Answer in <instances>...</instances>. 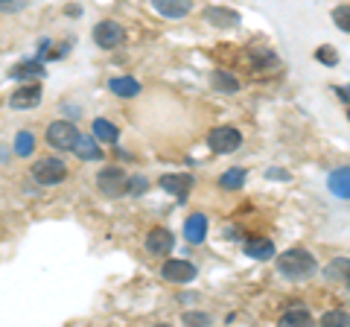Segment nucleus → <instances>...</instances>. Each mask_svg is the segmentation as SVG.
Returning a JSON list of instances; mask_svg holds the SVG:
<instances>
[{
	"mask_svg": "<svg viewBox=\"0 0 350 327\" xmlns=\"http://www.w3.org/2000/svg\"><path fill=\"white\" fill-rule=\"evenodd\" d=\"M68 176V167H64L62 158H38L32 164V179L44 187H53V184H62Z\"/></svg>",
	"mask_w": 350,
	"mask_h": 327,
	"instance_id": "7ed1b4c3",
	"label": "nucleus"
},
{
	"mask_svg": "<svg viewBox=\"0 0 350 327\" xmlns=\"http://www.w3.org/2000/svg\"><path fill=\"white\" fill-rule=\"evenodd\" d=\"M321 324H324V327H336V324L350 327V313H345V310H330V313L321 315Z\"/></svg>",
	"mask_w": 350,
	"mask_h": 327,
	"instance_id": "393cba45",
	"label": "nucleus"
},
{
	"mask_svg": "<svg viewBox=\"0 0 350 327\" xmlns=\"http://www.w3.org/2000/svg\"><path fill=\"white\" fill-rule=\"evenodd\" d=\"M243 248H245V254L254 257V260H269V257H275V243H271V239H266V237H251V239H245V243H243Z\"/></svg>",
	"mask_w": 350,
	"mask_h": 327,
	"instance_id": "dca6fc26",
	"label": "nucleus"
},
{
	"mask_svg": "<svg viewBox=\"0 0 350 327\" xmlns=\"http://www.w3.org/2000/svg\"><path fill=\"white\" fill-rule=\"evenodd\" d=\"M70 152H76V155H79L82 161H103L100 140H96L94 135H82V132H79V138H76V144H73Z\"/></svg>",
	"mask_w": 350,
	"mask_h": 327,
	"instance_id": "ddd939ff",
	"label": "nucleus"
},
{
	"mask_svg": "<svg viewBox=\"0 0 350 327\" xmlns=\"http://www.w3.org/2000/svg\"><path fill=\"white\" fill-rule=\"evenodd\" d=\"M202 18L207 21V24H213V27H222V29H234L239 27V12H234V9H228V6H207Z\"/></svg>",
	"mask_w": 350,
	"mask_h": 327,
	"instance_id": "9d476101",
	"label": "nucleus"
},
{
	"mask_svg": "<svg viewBox=\"0 0 350 327\" xmlns=\"http://www.w3.org/2000/svg\"><path fill=\"white\" fill-rule=\"evenodd\" d=\"M126 41V29L117 24V21H100L94 27V44L103 50H117Z\"/></svg>",
	"mask_w": 350,
	"mask_h": 327,
	"instance_id": "423d86ee",
	"label": "nucleus"
},
{
	"mask_svg": "<svg viewBox=\"0 0 350 327\" xmlns=\"http://www.w3.org/2000/svg\"><path fill=\"white\" fill-rule=\"evenodd\" d=\"M333 24H336L338 29L350 32V6H336V9H333Z\"/></svg>",
	"mask_w": 350,
	"mask_h": 327,
	"instance_id": "a878e982",
	"label": "nucleus"
},
{
	"mask_svg": "<svg viewBox=\"0 0 350 327\" xmlns=\"http://www.w3.org/2000/svg\"><path fill=\"white\" fill-rule=\"evenodd\" d=\"M47 144L53 149H59V152H70L73 144H76V138H79V129H76L70 120H56V123H50L47 126Z\"/></svg>",
	"mask_w": 350,
	"mask_h": 327,
	"instance_id": "39448f33",
	"label": "nucleus"
},
{
	"mask_svg": "<svg viewBox=\"0 0 350 327\" xmlns=\"http://www.w3.org/2000/svg\"><path fill=\"white\" fill-rule=\"evenodd\" d=\"M280 324H298V327H306V324H312V313L306 310V307H301V304H295L292 310L283 313Z\"/></svg>",
	"mask_w": 350,
	"mask_h": 327,
	"instance_id": "4be33fe9",
	"label": "nucleus"
},
{
	"mask_svg": "<svg viewBox=\"0 0 350 327\" xmlns=\"http://www.w3.org/2000/svg\"><path fill=\"white\" fill-rule=\"evenodd\" d=\"M27 9V0H0V12H21Z\"/></svg>",
	"mask_w": 350,
	"mask_h": 327,
	"instance_id": "c85d7f7f",
	"label": "nucleus"
},
{
	"mask_svg": "<svg viewBox=\"0 0 350 327\" xmlns=\"http://www.w3.org/2000/svg\"><path fill=\"white\" fill-rule=\"evenodd\" d=\"M327 187H330V193L338 196V199H350V167L333 170L330 179H327Z\"/></svg>",
	"mask_w": 350,
	"mask_h": 327,
	"instance_id": "2eb2a0df",
	"label": "nucleus"
},
{
	"mask_svg": "<svg viewBox=\"0 0 350 327\" xmlns=\"http://www.w3.org/2000/svg\"><path fill=\"white\" fill-rule=\"evenodd\" d=\"M347 117H350V112H347Z\"/></svg>",
	"mask_w": 350,
	"mask_h": 327,
	"instance_id": "72a5a7b5",
	"label": "nucleus"
},
{
	"mask_svg": "<svg viewBox=\"0 0 350 327\" xmlns=\"http://www.w3.org/2000/svg\"><path fill=\"white\" fill-rule=\"evenodd\" d=\"M266 176H269V179H280V181H286V179H289V172H286V170H269Z\"/></svg>",
	"mask_w": 350,
	"mask_h": 327,
	"instance_id": "2f4dec72",
	"label": "nucleus"
},
{
	"mask_svg": "<svg viewBox=\"0 0 350 327\" xmlns=\"http://www.w3.org/2000/svg\"><path fill=\"white\" fill-rule=\"evenodd\" d=\"M315 59H319L321 64H327V68H333V64H338V53L333 47H319L315 50Z\"/></svg>",
	"mask_w": 350,
	"mask_h": 327,
	"instance_id": "bb28decb",
	"label": "nucleus"
},
{
	"mask_svg": "<svg viewBox=\"0 0 350 327\" xmlns=\"http://www.w3.org/2000/svg\"><path fill=\"white\" fill-rule=\"evenodd\" d=\"M41 100H44L41 85L36 79H29V82L21 85V88L12 91V96H9V105H12V108H36V105H41Z\"/></svg>",
	"mask_w": 350,
	"mask_h": 327,
	"instance_id": "0eeeda50",
	"label": "nucleus"
},
{
	"mask_svg": "<svg viewBox=\"0 0 350 327\" xmlns=\"http://www.w3.org/2000/svg\"><path fill=\"white\" fill-rule=\"evenodd\" d=\"M158 184H161L163 193H172L178 202H184V199H187V193L193 190V176H187V172H178V176H163Z\"/></svg>",
	"mask_w": 350,
	"mask_h": 327,
	"instance_id": "9b49d317",
	"label": "nucleus"
},
{
	"mask_svg": "<svg viewBox=\"0 0 350 327\" xmlns=\"http://www.w3.org/2000/svg\"><path fill=\"white\" fill-rule=\"evenodd\" d=\"M172 246H175V237H172V231H167V228H152V231L146 234V252L152 257L170 254Z\"/></svg>",
	"mask_w": 350,
	"mask_h": 327,
	"instance_id": "1a4fd4ad",
	"label": "nucleus"
},
{
	"mask_svg": "<svg viewBox=\"0 0 350 327\" xmlns=\"http://www.w3.org/2000/svg\"><path fill=\"white\" fill-rule=\"evenodd\" d=\"M245 179H248V172H245L243 167H234V170L222 172V179H219V187H225V190H239V187L245 184Z\"/></svg>",
	"mask_w": 350,
	"mask_h": 327,
	"instance_id": "5701e85b",
	"label": "nucleus"
},
{
	"mask_svg": "<svg viewBox=\"0 0 350 327\" xmlns=\"http://www.w3.org/2000/svg\"><path fill=\"white\" fill-rule=\"evenodd\" d=\"M211 85H213V91H219V94H239V79L234 73H228V70H213L211 73Z\"/></svg>",
	"mask_w": 350,
	"mask_h": 327,
	"instance_id": "a211bd4d",
	"label": "nucleus"
},
{
	"mask_svg": "<svg viewBox=\"0 0 350 327\" xmlns=\"http://www.w3.org/2000/svg\"><path fill=\"white\" fill-rule=\"evenodd\" d=\"M96 187H100V193L108 196V199H117V196L129 193V176H126V170H120V167H103L100 172H96Z\"/></svg>",
	"mask_w": 350,
	"mask_h": 327,
	"instance_id": "f03ea898",
	"label": "nucleus"
},
{
	"mask_svg": "<svg viewBox=\"0 0 350 327\" xmlns=\"http://www.w3.org/2000/svg\"><path fill=\"white\" fill-rule=\"evenodd\" d=\"M345 283H347V289H350V272H347V278H345Z\"/></svg>",
	"mask_w": 350,
	"mask_h": 327,
	"instance_id": "473e14b6",
	"label": "nucleus"
},
{
	"mask_svg": "<svg viewBox=\"0 0 350 327\" xmlns=\"http://www.w3.org/2000/svg\"><path fill=\"white\" fill-rule=\"evenodd\" d=\"M315 269H319V263L306 248H286L283 254H278V272L292 280H306Z\"/></svg>",
	"mask_w": 350,
	"mask_h": 327,
	"instance_id": "f257e3e1",
	"label": "nucleus"
},
{
	"mask_svg": "<svg viewBox=\"0 0 350 327\" xmlns=\"http://www.w3.org/2000/svg\"><path fill=\"white\" fill-rule=\"evenodd\" d=\"M204 237H207V216L196 211L184 220V239L193 246H199V243H204Z\"/></svg>",
	"mask_w": 350,
	"mask_h": 327,
	"instance_id": "f8f14e48",
	"label": "nucleus"
},
{
	"mask_svg": "<svg viewBox=\"0 0 350 327\" xmlns=\"http://www.w3.org/2000/svg\"><path fill=\"white\" fill-rule=\"evenodd\" d=\"M108 91H114L117 96H137L140 94V82L131 79V76H114L108 82Z\"/></svg>",
	"mask_w": 350,
	"mask_h": 327,
	"instance_id": "aec40b11",
	"label": "nucleus"
},
{
	"mask_svg": "<svg viewBox=\"0 0 350 327\" xmlns=\"http://www.w3.org/2000/svg\"><path fill=\"white\" fill-rule=\"evenodd\" d=\"M152 6H155L163 18L178 21V18H187L190 15L193 0H152Z\"/></svg>",
	"mask_w": 350,
	"mask_h": 327,
	"instance_id": "4468645a",
	"label": "nucleus"
},
{
	"mask_svg": "<svg viewBox=\"0 0 350 327\" xmlns=\"http://www.w3.org/2000/svg\"><path fill=\"white\" fill-rule=\"evenodd\" d=\"M9 76H12V79H38V76H44L41 59H27V62L15 64V68H9Z\"/></svg>",
	"mask_w": 350,
	"mask_h": 327,
	"instance_id": "6ab92c4d",
	"label": "nucleus"
},
{
	"mask_svg": "<svg viewBox=\"0 0 350 327\" xmlns=\"http://www.w3.org/2000/svg\"><path fill=\"white\" fill-rule=\"evenodd\" d=\"M207 146H211L216 155H231V152L243 146V135H239V129H234V126H219L207 135Z\"/></svg>",
	"mask_w": 350,
	"mask_h": 327,
	"instance_id": "20e7f679",
	"label": "nucleus"
},
{
	"mask_svg": "<svg viewBox=\"0 0 350 327\" xmlns=\"http://www.w3.org/2000/svg\"><path fill=\"white\" fill-rule=\"evenodd\" d=\"M32 152H36V135L24 129V132H18V135H15V155L29 158Z\"/></svg>",
	"mask_w": 350,
	"mask_h": 327,
	"instance_id": "b1692460",
	"label": "nucleus"
},
{
	"mask_svg": "<svg viewBox=\"0 0 350 327\" xmlns=\"http://www.w3.org/2000/svg\"><path fill=\"white\" fill-rule=\"evenodd\" d=\"M333 91H336V96H338V100L350 105V85H345V88H333Z\"/></svg>",
	"mask_w": 350,
	"mask_h": 327,
	"instance_id": "7c9ffc66",
	"label": "nucleus"
},
{
	"mask_svg": "<svg viewBox=\"0 0 350 327\" xmlns=\"http://www.w3.org/2000/svg\"><path fill=\"white\" fill-rule=\"evenodd\" d=\"M350 272V260L347 257H333L330 263L324 266V278L327 280H345Z\"/></svg>",
	"mask_w": 350,
	"mask_h": 327,
	"instance_id": "412c9836",
	"label": "nucleus"
},
{
	"mask_svg": "<svg viewBox=\"0 0 350 327\" xmlns=\"http://www.w3.org/2000/svg\"><path fill=\"white\" fill-rule=\"evenodd\" d=\"M146 187H149V184H146V179H144V176H137V179H129V193H131V196H140V193H146Z\"/></svg>",
	"mask_w": 350,
	"mask_h": 327,
	"instance_id": "c756f323",
	"label": "nucleus"
},
{
	"mask_svg": "<svg viewBox=\"0 0 350 327\" xmlns=\"http://www.w3.org/2000/svg\"><path fill=\"white\" fill-rule=\"evenodd\" d=\"M181 322L184 324H213V315H207V313H184Z\"/></svg>",
	"mask_w": 350,
	"mask_h": 327,
	"instance_id": "cd10ccee",
	"label": "nucleus"
},
{
	"mask_svg": "<svg viewBox=\"0 0 350 327\" xmlns=\"http://www.w3.org/2000/svg\"><path fill=\"white\" fill-rule=\"evenodd\" d=\"M161 278L167 283H190L196 278V266L190 260H167L161 266Z\"/></svg>",
	"mask_w": 350,
	"mask_h": 327,
	"instance_id": "6e6552de",
	"label": "nucleus"
},
{
	"mask_svg": "<svg viewBox=\"0 0 350 327\" xmlns=\"http://www.w3.org/2000/svg\"><path fill=\"white\" fill-rule=\"evenodd\" d=\"M94 138L100 140V144H108V146H117L120 140V129L111 123V120H94Z\"/></svg>",
	"mask_w": 350,
	"mask_h": 327,
	"instance_id": "f3484780",
	"label": "nucleus"
}]
</instances>
